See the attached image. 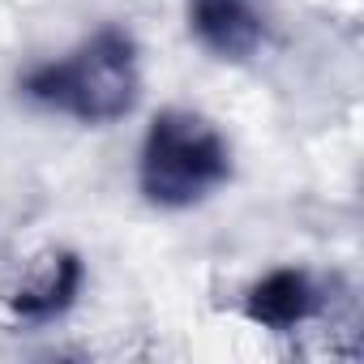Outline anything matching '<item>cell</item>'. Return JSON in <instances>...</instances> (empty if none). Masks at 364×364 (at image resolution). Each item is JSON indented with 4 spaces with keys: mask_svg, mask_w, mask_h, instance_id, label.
I'll return each instance as SVG.
<instances>
[{
    "mask_svg": "<svg viewBox=\"0 0 364 364\" xmlns=\"http://www.w3.org/2000/svg\"><path fill=\"white\" fill-rule=\"evenodd\" d=\"M141 90L137 48L124 31H99L65 60H48L26 77V95L86 124H107L133 112Z\"/></svg>",
    "mask_w": 364,
    "mask_h": 364,
    "instance_id": "obj_1",
    "label": "cell"
},
{
    "mask_svg": "<svg viewBox=\"0 0 364 364\" xmlns=\"http://www.w3.org/2000/svg\"><path fill=\"white\" fill-rule=\"evenodd\" d=\"M232 176V154L223 133L185 107H167L154 116L146 141H141V193L154 206L185 210L210 198L223 180Z\"/></svg>",
    "mask_w": 364,
    "mask_h": 364,
    "instance_id": "obj_2",
    "label": "cell"
},
{
    "mask_svg": "<svg viewBox=\"0 0 364 364\" xmlns=\"http://www.w3.org/2000/svg\"><path fill=\"white\" fill-rule=\"evenodd\" d=\"M189 26L219 60H249L266 35L253 0H189Z\"/></svg>",
    "mask_w": 364,
    "mask_h": 364,
    "instance_id": "obj_3",
    "label": "cell"
},
{
    "mask_svg": "<svg viewBox=\"0 0 364 364\" xmlns=\"http://www.w3.org/2000/svg\"><path fill=\"white\" fill-rule=\"evenodd\" d=\"M77 287H82V262H77L73 253L56 249V253H43V257L26 270V279L14 287L9 304H14L22 317L43 321V317L65 313V309L73 304Z\"/></svg>",
    "mask_w": 364,
    "mask_h": 364,
    "instance_id": "obj_4",
    "label": "cell"
},
{
    "mask_svg": "<svg viewBox=\"0 0 364 364\" xmlns=\"http://www.w3.org/2000/svg\"><path fill=\"white\" fill-rule=\"evenodd\" d=\"M317 287L304 270H270L253 291H249V317L257 326H270V330H291L300 321H309L317 313Z\"/></svg>",
    "mask_w": 364,
    "mask_h": 364,
    "instance_id": "obj_5",
    "label": "cell"
}]
</instances>
